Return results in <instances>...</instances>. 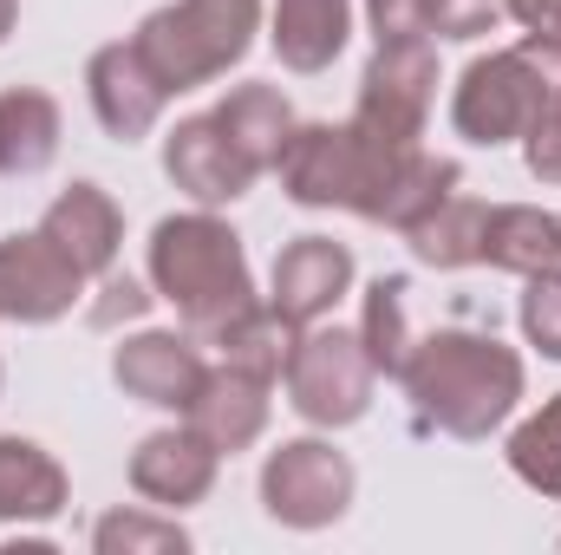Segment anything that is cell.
<instances>
[{"instance_id": "cell-9", "label": "cell", "mask_w": 561, "mask_h": 555, "mask_svg": "<svg viewBox=\"0 0 561 555\" xmlns=\"http://www.w3.org/2000/svg\"><path fill=\"white\" fill-rule=\"evenodd\" d=\"M163 170H170V183L183 190V196H196L203 209H216V203H236L262 170L229 144V132L216 125V112L209 118H183L170 138H163Z\"/></svg>"}, {"instance_id": "cell-23", "label": "cell", "mask_w": 561, "mask_h": 555, "mask_svg": "<svg viewBox=\"0 0 561 555\" xmlns=\"http://www.w3.org/2000/svg\"><path fill=\"white\" fill-rule=\"evenodd\" d=\"M523 53H529V66L542 72V112L529 118V132H523V150H529V177H542V183H561V39H542V33H529L523 39Z\"/></svg>"}, {"instance_id": "cell-3", "label": "cell", "mask_w": 561, "mask_h": 555, "mask_svg": "<svg viewBox=\"0 0 561 555\" xmlns=\"http://www.w3.org/2000/svg\"><path fill=\"white\" fill-rule=\"evenodd\" d=\"M255 26H262V0H176L144 20L131 46L157 72V86L176 99L242 66V53L255 46Z\"/></svg>"}, {"instance_id": "cell-30", "label": "cell", "mask_w": 561, "mask_h": 555, "mask_svg": "<svg viewBox=\"0 0 561 555\" xmlns=\"http://www.w3.org/2000/svg\"><path fill=\"white\" fill-rule=\"evenodd\" d=\"M373 39L379 46H405V39H431V7L424 0H366Z\"/></svg>"}, {"instance_id": "cell-33", "label": "cell", "mask_w": 561, "mask_h": 555, "mask_svg": "<svg viewBox=\"0 0 561 555\" xmlns=\"http://www.w3.org/2000/svg\"><path fill=\"white\" fill-rule=\"evenodd\" d=\"M13 20H20V0H0V39L13 33Z\"/></svg>"}, {"instance_id": "cell-8", "label": "cell", "mask_w": 561, "mask_h": 555, "mask_svg": "<svg viewBox=\"0 0 561 555\" xmlns=\"http://www.w3.org/2000/svg\"><path fill=\"white\" fill-rule=\"evenodd\" d=\"M79 294H85V275H79L39 229L0 242V320L46 327V320L72 314Z\"/></svg>"}, {"instance_id": "cell-26", "label": "cell", "mask_w": 561, "mask_h": 555, "mask_svg": "<svg viewBox=\"0 0 561 555\" xmlns=\"http://www.w3.org/2000/svg\"><path fill=\"white\" fill-rule=\"evenodd\" d=\"M510 471H516L529 490L561 497V393L536 418H523V424L510 431Z\"/></svg>"}, {"instance_id": "cell-19", "label": "cell", "mask_w": 561, "mask_h": 555, "mask_svg": "<svg viewBox=\"0 0 561 555\" xmlns=\"http://www.w3.org/2000/svg\"><path fill=\"white\" fill-rule=\"evenodd\" d=\"M59 157V105L39 86L0 92V177H39Z\"/></svg>"}, {"instance_id": "cell-4", "label": "cell", "mask_w": 561, "mask_h": 555, "mask_svg": "<svg viewBox=\"0 0 561 555\" xmlns=\"http://www.w3.org/2000/svg\"><path fill=\"white\" fill-rule=\"evenodd\" d=\"M287 406L307 418V424H353L373 406V360L359 347V333L346 327H300L294 353H287Z\"/></svg>"}, {"instance_id": "cell-12", "label": "cell", "mask_w": 561, "mask_h": 555, "mask_svg": "<svg viewBox=\"0 0 561 555\" xmlns=\"http://www.w3.org/2000/svg\"><path fill=\"white\" fill-rule=\"evenodd\" d=\"M353 287V249L333 236H300L275 256V294L268 307H280L294 327H313L320 314L340 307V294Z\"/></svg>"}, {"instance_id": "cell-14", "label": "cell", "mask_w": 561, "mask_h": 555, "mask_svg": "<svg viewBox=\"0 0 561 555\" xmlns=\"http://www.w3.org/2000/svg\"><path fill=\"white\" fill-rule=\"evenodd\" d=\"M183 424H190L216 457L249 451V444L268 431V380H249V373H236V366H216V373L203 380V393L190 399Z\"/></svg>"}, {"instance_id": "cell-32", "label": "cell", "mask_w": 561, "mask_h": 555, "mask_svg": "<svg viewBox=\"0 0 561 555\" xmlns=\"http://www.w3.org/2000/svg\"><path fill=\"white\" fill-rule=\"evenodd\" d=\"M510 13H516L529 33H542V39H561V0H510Z\"/></svg>"}, {"instance_id": "cell-17", "label": "cell", "mask_w": 561, "mask_h": 555, "mask_svg": "<svg viewBox=\"0 0 561 555\" xmlns=\"http://www.w3.org/2000/svg\"><path fill=\"white\" fill-rule=\"evenodd\" d=\"M483 262L523 281L561 269V216L536 209V203H496L483 216Z\"/></svg>"}, {"instance_id": "cell-7", "label": "cell", "mask_w": 561, "mask_h": 555, "mask_svg": "<svg viewBox=\"0 0 561 555\" xmlns=\"http://www.w3.org/2000/svg\"><path fill=\"white\" fill-rule=\"evenodd\" d=\"M431 99H437V53H431V39L379 46L366 79H359L353 132H366L379 144H419L424 118H431Z\"/></svg>"}, {"instance_id": "cell-11", "label": "cell", "mask_w": 561, "mask_h": 555, "mask_svg": "<svg viewBox=\"0 0 561 555\" xmlns=\"http://www.w3.org/2000/svg\"><path fill=\"white\" fill-rule=\"evenodd\" d=\"M112 380L157 412H190V399L203 393L209 366L203 353L183 340V333H131L118 353H112Z\"/></svg>"}, {"instance_id": "cell-1", "label": "cell", "mask_w": 561, "mask_h": 555, "mask_svg": "<svg viewBox=\"0 0 561 555\" xmlns=\"http://www.w3.org/2000/svg\"><path fill=\"white\" fill-rule=\"evenodd\" d=\"M399 380H405L424 424H437L450 438H490L523 399L516 347H503L496 333H463V327L412 340Z\"/></svg>"}, {"instance_id": "cell-20", "label": "cell", "mask_w": 561, "mask_h": 555, "mask_svg": "<svg viewBox=\"0 0 561 555\" xmlns=\"http://www.w3.org/2000/svg\"><path fill=\"white\" fill-rule=\"evenodd\" d=\"M216 125L229 132V144H236L255 170H275L280 144L294 138V105L280 99L275 86H236V92L216 105Z\"/></svg>"}, {"instance_id": "cell-15", "label": "cell", "mask_w": 561, "mask_h": 555, "mask_svg": "<svg viewBox=\"0 0 561 555\" xmlns=\"http://www.w3.org/2000/svg\"><path fill=\"white\" fill-rule=\"evenodd\" d=\"M216 484V451L183 424V431H150L138 451H131V490L144 503H163V510H183V503H203Z\"/></svg>"}, {"instance_id": "cell-31", "label": "cell", "mask_w": 561, "mask_h": 555, "mask_svg": "<svg viewBox=\"0 0 561 555\" xmlns=\"http://www.w3.org/2000/svg\"><path fill=\"white\" fill-rule=\"evenodd\" d=\"M144 307H150V294H144L131 275H105L99 301H92V327H118V320H138Z\"/></svg>"}, {"instance_id": "cell-18", "label": "cell", "mask_w": 561, "mask_h": 555, "mask_svg": "<svg viewBox=\"0 0 561 555\" xmlns=\"http://www.w3.org/2000/svg\"><path fill=\"white\" fill-rule=\"evenodd\" d=\"M66 510V471L33 438H0V523H53Z\"/></svg>"}, {"instance_id": "cell-25", "label": "cell", "mask_w": 561, "mask_h": 555, "mask_svg": "<svg viewBox=\"0 0 561 555\" xmlns=\"http://www.w3.org/2000/svg\"><path fill=\"white\" fill-rule=\"evenodd\" d=\"M444 196H457V163L450 157H431V150H419L412 163H405V177L392 183V196H386V209H379V223L386 229H419L424 216L444 203Z\"/></svg>"}, {"instance_id": "cell-21", "label": "cell", "mask_w": 561, "mask_h": 555, "mask_svg": "<svg viewBox=\"0 0 561 555\" xmlns=\"http://www.w3.org/2000/svg\"><path fill=\"white\" fill-rule=\"evenodd\" d=\"M294 340H300V327L280 314V307H249V314H236L222 333H216V347H222V366H236V373H249V380H268L275 386L280 373H287V353H294Z\"/></svg>"}, {"instance_id": "cell-28", "label": "cell", "mask_w": 561, "mask_h": 555, "mask_svg": "<svg viewBox=\"0 0 561 555\" xmlns=\"http://www.w3.org/2000/svg\"><path fill=\"white\" fill-rule=\"evenodd\" d=\"M523 333H529V347L561 360V269L529 275V287H523Z\"/></svg>"}, {"instance_id": "cell-2", "label": "cell", "mask_w": 561, "mask_h": 555, "mask_svg": "<svg viewBox=\"0 0 561 555\" xmlns=\"http://www.w3.org/2000/svg\"><path fill=\"white\" fill-rule=\"evenodd\" d=\"M150 287L183 314L190 333L216 340L236 314L255 307V281H249V256L242 236L229 223H216L209 209L196 216H163L150 229Z\"/></svg>"}, {"instance_id": "cell-6", "label": "cell", "mask_w": 561, "mask_h": 555, "mask_svg": "<svg viewBox=\"0 0 561 555\" xmlns=\"http://www.w3.org/2000/svg\"><path fill=\"white\" fill-rule=\"evenodd\" d=\"M542 72L529 66L523 46L510 53H490V59H470L463 79H457V99H450V125L470 144H510L529 132V118L542 112Z\"/></svg>"}, {"instance_id": "cell-5", "label": "cell", "mask_w": 561, "mask_h": 555, "mask_svg": "<svg viewBox=\"0 0 561 555\" xmlns=\"http://www.w3.org/2000/svg\"><path fill=\"white\" fill-rule=\"evenodd\" d=\"M262 503L287 530H327L353 503V464L327 438H287L262 464Z\"/></svg>"}, {"instance_id": "cell-27", "label": "cell", "mask_w": 561, "mask_h": 555, "mask_svg": "<svg viewBox=\"0 0 561 555\" xmlns=\"http://www.w3.org/2000/svg\"><path fill=\"white\" fill-rule=\"evenodd\" d=\"M92 550L99 555H170V550H190V536L176 523L138 517V510H112V517H99Z\"/></svg>"}, {"instance_id": "cell-16", "label": "cell", "mask_w": 561, "mask_h": 555, "mask_svg": "<svg viewBox=\"0 0 561 555\" xmlns=\"http://www.w3.org/2000/svg\"><path fill=\"white\" fill-rule=\"evenodd\" d=\"M353 0H275V53L287 72H327L346 53Z\"/></svg>"}, {"instance_id": "cell-10", "label": "cell", "mask_w": 561, "mask_h": 555, "mask_svg": "<svg viewBox=\"0 0 561 555\" xmlns=\"http://www.w3.org/2000/svg\"><path fill=\"white\" fill-rule=\"evenodd\" d=\"M85 92H92V112H99L105 138H118V144H138L144 132H157L163 99H170V92L157 86V72L138 59L131 39L92 53V66H85Z\"/></svg>"}, {"instance_id": "cell-13", "label": "cell", "mask_w": 561, "mask_h": 555, "mask_svg": "<svg viewBox=\"0 0 561 555\" xmlns=\"http://www.w3.org/2000/svg\"><path fill=\"white\" fill-rule=\"evenodd\" d=\"M39 236H46L85 281H105L112 262H118V242H125V216H118V203H112L99 183H72V190L39 216Z\"/></svg>"}, {"instance_id": "cell-24", "label": "cell", "mask_w": 561, "mask_h": 555, "mask_svg": "<svg viewBox=\"0 0 561 555\" xmlns=\"http://www.w3.org/2000/svg\"><path fill=\"white\" fill-rule=\"evenodd\" d=\"M359 347L373 360V373L399 380L405 373V353H412V327H405V281L379 275L366 287V314H359Z\"/></svg>"}, {"instance_id": "cell-22", "label": "cell", "mask_w": 561, "mask_h": 555, "mask_svg": "<svg viewBox=\"0 0 561 555\" xmlns=\"http://www.w3.org/2000/svg\"><path fill=\"white\" fill-rule=\"evenodd\" d=\"M483 216H490L483 203L444 196L419 229H405V242L424 269H470V262H483Z\"/></svg>"}, {"instance_id": "cell-29", "label": "cell", "mask_w": 561, "mask_h": 555, "mask_svg": "<svg viewBox=\"0 0 561 555\" xmlns=\"http://www.w3.org/2000/svg\"><path fill=\"white\" fill-rule=\"evenodd\" d=\"M424 7H431V33L437 39H483L510 13V0H424Z\"/></svg>"}]
</instances>
